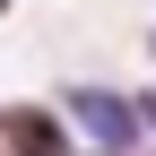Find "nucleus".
Returning <instances> with one entry per match:
<instances>
[{
  "instance_id": "obj_1",
  "label": "nucleus",
  "mask_w": 156,
  "mask_h": 156,
  "mask_svg": "<svg viewBox=\"0 0 156 156\" xmlns=\"http://www.w3.org/2000/svg\"><path fill=\"white\" fill-rule=\"evenodd\" d=\"M69 113L104 139V156H130V147L147 139V113L130 104V95H113V87H78V95H69Z\"/></svg>"
},
{
  "instance_id": "obj_2",
  "label": "nucleus",
  "mask_w": 156,
  "mask_h": 156,
  "mask_svg": "<svg viewBox=\"0 0 156 156\" xmlns=\"http://www.w3.org/2000/svg\"><path fill=\"white\" fill-rule=\"evenodd\" d=\"M0 130H9L17 156H69V130L52 122V113H0Z\"/></svg>"
},
{
  "instance_id": "obj_3",
  "label": "nucleus",
  "mask_w": 156,
  "mask_h": 156,
  "mask_svg": "<svg viewBox=\"0 0 156 156\" xmlns=\"http://www.w3.org/2000/svg\"><path fill=\"white\" fill-rule=\"evenodd\" d=\"M139 113H147V122H156V95H147V104H139Z\"/></svg>"
},
{
  "instance_id": "obj_4",
  "label": "nucleus",
  "mask_w": 156,
  "mask_h": 156,
  "mask_svg": "<svg viewBox=\"0 0 156 156\" xmlns=\"http://www.w3.org/2000/svg\"><path fill=\"white\" fill-rule=\"evenodd\" d=\"M0 9H9V0H0Z\"/></svg>"
}]
</instances>
